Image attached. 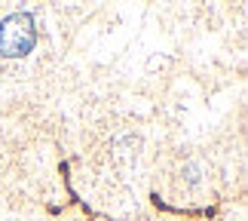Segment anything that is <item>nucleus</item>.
<instances>
[{
    "instance_id": "nucleus-1",
    "label": "nucleus",
    "mask_w": 248,
    "mask_h": 221,
    "mask_svg": "<svg viewBox=\"0 0 248 221\" xmlns=\"http://www.w3.org/2000/svg\"><path fill=\"white\" fill-rule=\"evenodd\" d=\"M37 43V22L31 13H13L0 22V55L22 59Z\"/></svg>"
}]
</instances>
